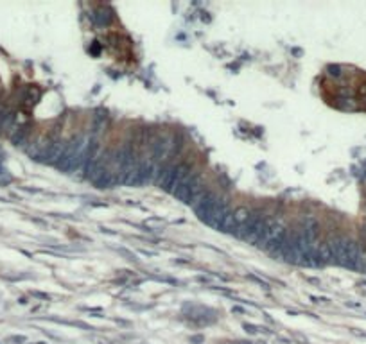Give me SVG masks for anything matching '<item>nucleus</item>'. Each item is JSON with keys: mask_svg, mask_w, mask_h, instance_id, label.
<instances>
[{"mask_svg": "<svg viewBox=\"0 0 366 344\" xmlns=\"http://www.w3.org/2000/svg\"><path fill=\"white\" fill-rule=\"evenodd\" d=\"M285 233H287V226H285L283 219H280V217H269L266 230H264V235L260 238L259 248H264L266 251H271L273 253L282 244Z\"/></svg>", "mask_w": 366, "mask_h": 344, "instance_id": "nucleus-4", "label": "nucleus"}, {"mask_svg": "<svg viewBox=\"0 0 366 344\" xmlns=\"http://www.w3.org/2000/svg\"><path fill=\"white\" fill-rule=\"evenodd\" d=\"M232 214V208H230V203L226 201L225 197H219L216 199V203L212 204V208L207 212V215L203 217V222L207 226H210V228H214V230H221L223 228V224H225V220L228 219V215Z\"/></svg>", "mask_w": 366, "mask_h": 344, "instance_id": "nucleus-5", "label": "nucleus"}, {"mask_svg": "<svg viewBox=\"0 0 366 344\" xmlns=\"http://www.w3.org/2000/svg\"><path fill=\"white\" fill-rule=\"evenodd\" d=\"M40 97H42V92H40L38 86H27V88H25L24 102L27 104V106H34V104H38Z\"/></svg>", "mask_w": 366, "mask_h": 344, "instance_id": "nucleus-7", "label": "nucleus"}, {"mask_svg": "<svg viewBox=\"0 0 366 344\" xmlns=\"http://www.w3.org/2000/svg\"><path fill=\"white\" fill-rule=\"evenodd\" d=\"M269 217L262 212H251V217L248 219V222L242 226L241 232L237 233V237L246 240V242L253 244V246H259L260 238L264 235V230H266V224Z\"/></svg>", "mask_w": 366, "mask_h": 344, "instance_id": "nucleus-3", "label": "nucleus"}, {"mask_svg": "<svg viewBox=\"0 0 366 344\" xmlns=\"http://www.w3.org/2000/svg\"><path fill=\"white\" fill-rule=\"evenodd\" d=\"M361 97H363V104L366 106V86L365 88H361Z\"/></svg>", "mask_w": 366, "mask_h": 344, "instance_id": "nucleus-8", "label": "nucleus"}, {"mask_svg": "<svg viewBox=\"0 0 366 344\" xmlns=\"http://www.w3.org/2000/svg\"><path fill=\"white\" fill-rule=\"evenodd\" d=\"M207 188L205 185L201 183L200 179V174L194 171V169H190V172L183 178V181L180 183V187L176 188V192L172 194V196L176 197L178 201L185 203V204H194L196 199L203 194V190Z\"/></svg>", "mask_w": 366, "mask_h": 344, "instance_id": "nucleus-2", "label": "nucleus"}, {"mask_svg": "<svg viewBox=\"0 0 366 344\" xmlns=\"http://www.w3.org/2000/svg\"><path fill=\"white\" fill-rule=\"evenodd\" d=\"M112 20H113V11L112 9H108V7H99L94 15V22H95V25H99V27H106V25H110L112 24Z\"/></svg>", "mask_w": 366, "mask_h": 344, "instance_id": "nucleus-6", "label": "nucleus"}, {"mask_svg": "<svg viewBox=\"0 0 366 344\" xmlns=\"http://www.w3.org/2000/svg\"><path fill=\"white\" fill-rule=\"evenodd\" d=\"M329 250L334 264H339L349 269H359L363 264L359 244L349 237H334L329 240Z\"/></svg>", "mask_w": 366, "mask_h": 344, "instance_id": "nucleus-1", "label": "nucleus"}]
</instances>
